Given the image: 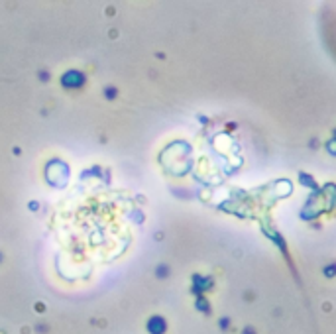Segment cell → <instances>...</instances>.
<instances>
[{"label":"cell","instance_id":"1","mask_svg":"<svg viewBox=\"0 0 336 334\" xmlns=\"http://www.w3.org/2000/svg\"><path fill=\"white\" fill-rule=\"evenodd\" d=\"M83 83V77L79 75L77 71H71L67 75V77H63V84H67V87H73V84H81Z\"/></svg>","mask_w":336,"mask_h":334}]
</instances>
